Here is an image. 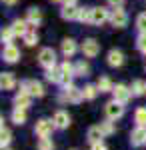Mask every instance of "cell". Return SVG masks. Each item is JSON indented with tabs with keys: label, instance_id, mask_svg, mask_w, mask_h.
I'll list each match as a JSON object with an SVG mask.
<instances>
[{
	"label": "cell",
	"instance_id": "cell-27",
	"mask_svg": "<svg viewBox=\"0 0 146 150\" xmlns=\"http://www.w3.org/2000/svg\"><path fill=\"white\" fill-rule=\"evenodd\" d=\"M82 92H84V100H94V98H96V94L100 92V90H98V86L86 84V86L82 88Z\"/></svg>",
	"mask_w": 146,
	"mask_h": 150
},
{
	"label": "cell",
	"instance_id": "cell-17",
	"mask_svg": "<svg viewBox=\"0 0 146 150\" xmlns=\"http://www.w3.org/2000/svg\"><path fill=\"white\" fill-rule=\"evenodd\" d=\"M52 120H54L56 128H66L68 124H70V116H68V112H64V110H58Z\"/></svg>",
	"mask_w": 146,
	"mask_h": 150
},
{
	"label": "cell",
	"instance_id": "cell-12",
	"mask_svg": "<svg viewBox=\"0 0 146 150\" xmlns=\"http://www.w3.org/2000/svg\"><path fill=\"white\" fill-rule=\"evenodd\" d=\"M106 62H108V66L118 68V66H122V64H124V54L120 52V50H110V52H108V58H106Z\"/></svg>",
	"mask_w": 146,
	"mask_h": 150
},
{
	"label": "cell",
	"instance_id": "cell-30",
	"mask_svg": "<svg viewBox=\"0 0 146 150\" xmlns=\"http://www.w3.org/2000/svg\"><path fill=\"white\" fill-rule=\"evenodd\" d=\"M22 38H24V42H26V46H36V44H38V34H36L34 30H28Z\"/></svg>",
	"mask_w": 146,
	"mask_h": 150
},
{
	"label": "cell",
	"instance_id": "cell-34",
	"mask_svg": "<svg viewBox=\"0 0 146 150\" xmlns=\"http://www.w3.org/2000/svg\"><path fill=\"white\" fill-rule=\"evenodd\" d=\"M38 150H54V144H52V140L48 138H40V142H38Z\"/></svg>",
	"mask_w": 146,
	"mask_h": 150
},
{
	"label": "cell",
	"instance_id": "cell-19",
	"mask_svg": "<svg viewBox=\"0 0 146 150\" xmlns=\"http://www.w3.org/2000/svg\"><path fill=\"white\" fill-rule=\"evenodd\" d=\"M78 12H80V8H76V6H64L60 16L64 20H78Z\"/></svg>",
	"mask_w": 146,
	"mask_h": 150
},
{
	"label": "cell",
	"instance_id": "cell-10",
	"mask_svg": "<svg viewBox=\"0 0 146 150\" xmlns=\"http://www.w3.org/2000/svg\"><path fill=\"white\" fill-rule=\"evenodd\" d=\"M60 70H62V82H60V84H64V86L72 84V78L76 76V74H74V66H72L70 62H64V64L60 66Z\"/></svg>",
	"mask_w": 146,
	"mask_h": 150
},
{
	"label": "cell",
	"instance_id": "cell-6",
	"mask_svg": "<svg viewBox=\"0 0 146 150\" xmlns=\"http://www.w3.org/2000/svg\"><path fill=\"white\" fill-rule=\"evenodd\" d=\"M98 52H100V42H96L94 38H86L82 42V54L86 58H94Z\"/></svg>",
	"mask_w": 146,
	"mask_h": 150
},
{
	"label": "cell",
	"instance_id": "cell-14",
	"mask_svg": "<svg viewBox=\"0 0 146 150\" xmlns=\"http://www.w3.org/2000/svg\"><path fill=\"white\" fill-rule=\"evenodd\" d=\"M0 86L2 90H12L16 86V78L12 72H2V78H0Z\"/></svg>",
	"mask_w": 146,
	"mask_h": 150
},
{
	"label": "cell",
	"instance_id": "cell-5",
	"mask_svg": "<svg viewBox=\"0 0 146 150\" xmlns=\"http://www.w3.org/2000/svg\"><path fill=\"white\" fill-rule=\"evenodd\" d=\"M110 22H112V26H116V28H124V26L128 24V14H126V10H124L122 6H118V8L112 10Z\"/></svg>",
	"mask_w": 146,
	"mask_h": 150
},
{
	"label": "cell",
	"instance_id": "cell-26",
	"mask_svg": "<svg viewBox=\"0 0 146 150\" xmlns=\"http://www.w3.org/2000/svg\"><path fill=\"white\" fill-rule=\"evenodd\" d=\"M96 86H98V90H100V92H112V88H114L108 76H102V78H98V84H96Z\"/></svg>",
	"mask_w": 146,
	"mask_h": 150
},
{
	"label": "cell",
	"instance_id": "cell-38",
	"mask_svg": "<svg viewBox=\"0 0 146 150\" xmlns=\"http://www.w3.org/2000/svg\"><path fill=\"white\" fill-rule=\"evenodd\" d=\"M122 2H124V0H108V4H110V6H114V8L122 6Z\"/></svg>",
	"mask_w": 146,
	"mask_h": 150
},
{
	"label": "cell",
	"instance_id": "cell-25",
	"mask_svg": "<svg viewBox=\"0 0 146 150\" xmlns=\"http://www.w3.org/2000/svg\"><path fill=\"white\" fill-rule=\"evenodd\" d=\"M74 74H76V76H88L90 74V66L84 62V60H80V62L74 64Z\"/></svg>",
	"mask_w": 146,
	"mask_h": 150
},
{
	"label": "cell",
	"instance_id": "cell-7",
	"mask_svg": "<svg viewBox=\"0 0 146 150\" xmlns=\"http://www.w3.org/2000/svg\"><path fill=\"white\" fill-rule=\"evenodd\" d=\"M112 94H114V100H118V102H122V104H128V100L132 98V90L126 88L124 84H116L112 88Z\"/></svg>",
	"mask_w": 146,
	"mask_h": 150
},
{
	"label": "cell",
	"instance_id": "cell-1",
	"mask_svg": "<svg viewBox=\"0 0 146 150\" xmlns=\"http://www.w3.org/2000/svg\"><path fill=\"white\" fill-rule=\"evenodd\" d=\"M60 102H72V104H78L84 100V92L80 90V88H76V86H72V84H68V86H64V94H60V98H58Z\"/></svg>",
	"mask_w": 146,
	"mask_h": 150
},
{
	"label": "cell",
	"instance_id": "cell-15",
	"mask_svg": "<svg viewBox=\"0 0 146 150\" xmlns=\"http://www.w3.org/2000/svg\"><path fill=\"white\" fill-rule=\"evenodd\" d=\"M60 48H62V54L66 58H70V56H74V52H76V42H74L72 38H64L62 44H60Z\"/></svg>",
	"mask_w": 146,
	"mask_h": 150
},
{
	"label": "cell",
	"instance_id": "cell-31",
	"mask_svg": "<svg viewBox=\"0 0 146 150\" xmlns=\"http://www.w3.org/2000/svg\"><path fill=\"white\" fill-rule=\"evenodd\" d=\"M136 28L140 30V34H146V12L138 14V18H136Z\"/></svg>",
	"mask_w": 146,
	"mask_h": 150
},
{
	"label": "cell",
	"instance_id": "cell-41",
	"mask_svg": "<svg viewBox=\"0 0 146 150\" xmlns=\"http://www.w3.org/2000/svg\"><path fill=\"white\" fill-rule=\"evenodd\" d=\"M52 2H64V0H52Z\"/></svg>",
	"mask_w": 146,
	"mask_h": 150
},
{
	"label": "cell",
	"instance_id": "cell-18",
	"mask_svg": "<svg viewBox=\"0 0 146 150\" xmlns=\"http://www.w3.org/2000/svg\"><path fill=\"white\" fill-rule=\"evenodd\" d=\"M26 20L30 26H38V24L42 22V12L38 10V8H30V10L26 12Z\"/></svg>",
	"mask_w": 146,
	"mask_h": 150
},
{
	"label": "cell",
	"instance_id": "cell-35",
	"mask_svg": "<svg viewBox=\"0 0 146 150\" xmlns=\"http://www.w3.org/2000/svg\"><path fill=\"white\" fill-rule=\"evenodd\" d=\"M100 128H102V132H104V136H110V134H114V124H112V120L102 122Z\"/></svg>",
	"mask_w": 146,
	"mask_h": 150
},
{
	"label": "cell",
	"instance_id": "cell-39",
	"mask_svg": "<svg viewBox=\"0 0 146 150\" xmlns=\"http://www.w3.org/2000/svg\"><path fill=\"white\" fill-rule=\"evenodd\" d=\"M64 6H76V0H64Z\"/></svg>",
	"mask_w": 146,
	"mask_h": 150
},
{
	"label": "cell",
	"instance_id": "cell-16",
	"mask_svg": "<svg viewBox=\"0 0 146 150\" xmlns=\"http://www.w3.org/2000/svg\"><path fill=\"white\" fill-rule=\"evenodd\" d=\"M88 142L90 144H96V142H102V138H104V132H102V128L100 126H92L88 128Z\"/></svg>",
	"mask_w": 146,
	"mask_h": 150
},
{
	"label": "cell",
	"instance_id": "cell-29",
	"mask_svg": "<svg viewBox=\"0 0 146 150\" xmlns=\"http://www.w3.org/2000/svg\"><path fill=\"white\" fill-rule=\"evenodd\" d=\"M130 90H132L134 96H142V94H146V84L142 80H134L132 86H130Z\"/></svg>",
	"mask_w": 146,
	"mask_h": 150
},
{
	"label": "cell",
	"instance_id": "cell-23",
	"mask_svg": "<svg viewBox=\"0 0 146 150\" xmlns=\"http://www.w3.org/2000/svg\"><path fill=\"white\" fill-rule=\"evenodd\" d=\"M12 122L14 124H24L26 122V108H14L12 110Z\"/></svg>",
	"mask_w": 146,
	"mask_h": 150
},
{
	"label": "cell",
	"instance_id": "cell-40",
	"mask_svg": "<svg viewBox=\"0 0 146 150\" xmlns=\"http://www.w3.org/2000/svg\"><path fill=\"white\" fill-rule=\"evenodd\" d=\"M2 2H4V4H6V6H14V4H16V2H18V0H2Z\"/></svg>",
	"mask_w": 146,
	"mask_h": 150
},
{
	"label": "cell",
	"instance_id": "cell-36",
	"mask_svg": "<svg viewBox=\"0 0 146 150\" xmlns=\"http://www.w3.org/2000/svg\"><path fill=\"white\" fill-rule=\"evenodd\" d=\"M136 46H138V50H140L142 54H146V34H140V36H138Z\"/></svg>",
	"mask_w": 146,
	"mask_h": 150
},
{
	"label": "cell",
	"instance_id": "cell-13",
	"mask_svg": "<svg viewBox=\"0 0 146 150\" xmlns=\"http://www.w3.org/2000/svg\"><path fill=\"white\" fill-rule=\"evenodd\" d=\"M30 102H32V94L30 92H22V90H20V92L14 96V106H16V108H28Z\"/></svg>",
	"mask_w": 146,
	"mask_h": 150
},
{
	"label": "cell",
	"instance_id": "cell-4",
	"mask_svg": "<svg viewBox=\"0 0 146 150\" xmlns=\"http://www.w3.org/2000/svg\"><path fill=\"white\" fill-rule=\"evenodd\" d=\"M54 128H56L54 120H38L36 126H34V132H36L40 138H46V136H50V134L54 132Z\"/></svg>",
	"mask_w": 146,
	"mask_h": 150
},
{
	"label": "cell",
	"instance_id": "cell-24",
	"mask_svg": "<svg viewBox=\"0 0 146 150\" xmlns=\"http://www.w3.org/2000/svg\"><path fill=\"white\" fill-rule=\"evenodd\" d=\"M10 140H12L10 130L4 126V122H2V130H0V146H2V148H6V146L10 144Z\"/></svg>",
	"mask_w": 146,
	"mask_h": 150
},
{
	"label": "cell",
	"instance_id": "cell-22",
	"mask_svg": "<svg viewBox=\"0 0 146 150\" xmlns=\"http://www.w3.org/2000/svg\"><path fill=\"white\" fill-rule=\"evenodd\" d=\"M46 80L48 82H54V84H60L62 82V70L60 68H48L46 70Z\"/></svg>",
	"mask_w": 146,
	"mask_h": 150
},
{
	"label": "cell",
	"instance_id": "cell-9",
	"mask_svg": "<svg viewBox=\"0 0 146 150\" xmlns=\"http://www.w3.org/2000/svg\"><path fill=\"white\" fill-rule=\"evenodd\" d=\"M130 142H132V146L146 144V126H136L130 134Z\"/></svg>",
	"mask_w": 146,
	"mask_h": 150
},
{
	"label": "cell",
	"instance_id": "cell-2",
	"mask_svg": "<svg viewBox=\"0 0 146 150\" xmlns=\"http://www.w3.org/2000/svg\"><path fill=\"white\" fill-rule=\"evenodd\" d=\"M38 62H40V66H44L46 70L54 68V66H56V52H54L52 48H42L40 54H38Z\"/></svg>",
	"mask_w": 146,
	"mask_h": 150
},
{
	"label": "cell",
	"instance_id": "cell-28",
	"mask_svg": "<svg viewBox=\"0 0 146 150\" xmlns=\"http://www.w3.org/2000/svg\"><path fill=\"white\" fill-rule=\"evenodd\" d=\"M134 122L138 124V126H146V108H144V106L136 108V112H134Z\"/></svg>",
	"mask_w": 146,
	"mask_h": 150
},
{
	"label": "cell",
	"instance_id": "cell-33",
	"mask_svg": "<svg viewBox=\"0 0 146 150\" xmlns=\"http://www.w3.org/2000/svg\"><path fill=\"white\" fill-rule=\"evenodd\" d=\"M90 18H92V8H80V12H78L80 22H90Z\"/></svg>",
	"mask_w": 146,
	"mask_h": 150
},
{
	"label": "cell",
	"instance_id": "cell-42",
	"mask_svg": "<svg viewBox=\"0 0 146 150\" xmlns=\"http://www.w3.org/2000/svg\"><path fill=\"white\" fill-rule=\"evenodd\" d=\"M2 150H10V148H8V146H6V148H2Z\"/></svg>",
	"mask_w": 146,
	"mask_h": 150
},
{
	"label": "cell",
	"instance_id": "cell-8",
	"mask_svg": "<svg viewBox=\"0 0 146 150\" xmlns=\"http://www.w3.org/2000/svg\"><path fill=\"white\" fill-rule=\"evenodd\" d=\"M106 20H110V12L106 8H92V18H90V24H104Z\"/></svg>",
	"mask_w": 146,
	"mask_h": 150
},
{
	"label": "cell",
	"instance_id": "cell-32",
	"mask_svg": "<svg viewBox=\"0 0 146 150\" xmlns=\"http://www.w3.org/2000/svg\"><path fill=\"white\" fill-rule=\"evenodd\" d=\"M12 36H14V30H12V26H8V28H4L2 30V42L8 46V44H12Z\"/></svg>",
	"mask_w": 146,
	"mask_h": 150
},
{
	"label": "cell",
	"instance_id": "cell-11",
	"mask_svg": "<svg viewBox=\"0 0 146 150\" xmlns=\"http://www.w3.org/2000/svg\"><path fill=\"white\" fill-rule=\"evenodd\" d=\"M2 58H4L6 62L14 64V62L20 58V50L16 46H12V44H8V46H4V50H2Z\"/></svg>",
	"mask_w": 146,
	"mask_h": 150
},
{
	"label": "cell",
	"instance_id": "cell-20",
	"mask_svg": "<svg viewBox=\"0 0 146 150\" xmlns=\"http://www.w3.org/2000/svg\"><path fill=\"white\" fill-rule=\"evenodd\" d=\"M28 20H14L12 22V30H14V34L16 36H24L26 32H28Z\"/></svg>",
	"mask_w": 146,
	"mask_h": 150
},
{
	"label": "cell",
	"instance_id": "cell-3",
	"mask_svg": "<svg viewBox=\"0 0 146 150\" xmlns=\"http://www.w3.org/2000/svg\"><path fill=\"white\" fill-rule=\"evenodd\" d=\"M104 112L108 116V120H118L124 114V104L118 102V100H110V102L104 106Z\"/></svg>",
	"mask_w": 146,
	"mask_h": 150
},
{
	"label": "cell",
	"instance_id": "cell-37",
	"mask_svg": "<svg viewBox=\"0 0 146 150\" xmlns=\"http://www.w3.org/2000/svg\"><path fill=\"white\" fill-rule=\"evenodd\" d=\"M92 150H108V148L104 142H96V144H92Z\"/></svg>",
	"mask_w": 146,
	"mask_h": 150
},
{
	"label": "cell",
	"instance_id": "cell-21",
	"mask_svg": "<svg viewBox=\"0 0 146 150\" xmlns=\"http://www.w3.org/2000/svg\"><path fill=\"white\" fill-rule=\"evenodd\" d=\"M28 92L36 98H40V96H44V86L38 80H28Z\"/></svg>",
	"mask_w": 146,
	"mask_h": 150
}]
</instances>
